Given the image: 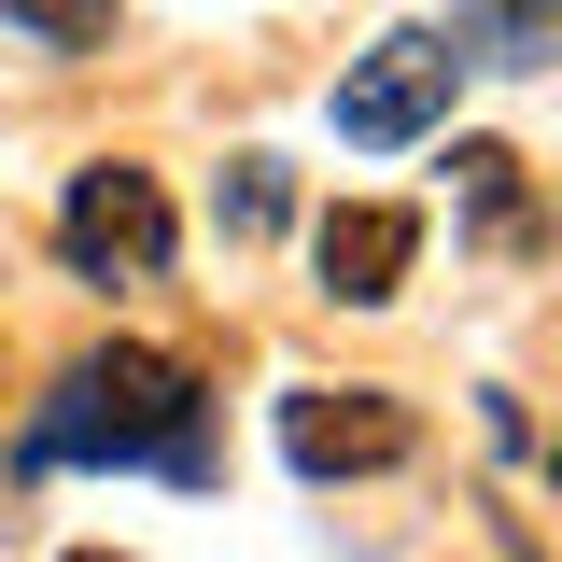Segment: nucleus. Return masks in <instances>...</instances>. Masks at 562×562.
Here are the masks:
<instances>
[{
  "label": "nucleus",
  "mask_w": 562,
  "mask_h": 562,
  "mask_svg": "<svg viewBox=\"0 0 562 562\" xmlns=\"http://www.w3.org/2000/svg\"><path fill=\"white\" fill-rule=\"evenodd\" d=\"M57 464H155V479H183L211 492L225 479V436H211V394H198V366H169V351H85L57 394L29 408V436H14V479H57Z\"/></svg>",
  "instance_id": "f257e3e1"
},
{
  "label": "nucleus",
  "mask_w": 562,
  "mask_h": 562,
  "mask_svg": "<svg viewBox=\"0 0 562 562\" xmlns=\"http://www.w3.org/2000/svg\"><path fill=\"white\" fill-rule=\"evenodd\" d=\"M169 198H155V169H127V155H99V169H70V198H57V254L70 281H155L169 268Z\"/></svg>",
  "instance_id": "f03ea898"
},
{
  "label": "nucleus",
  "mask_w": 562,
  "mask_h": 562,
  "mask_svg": "<svg viewBox=\"0 0 562 562\" xmlns=\"http://www.w3.org/2000/svg\"><path fill=\"white\" fill-rule=\"evenodd\" d=\"M422 422L408 394H380V380H295L281 394V464L295 479H380V464H408Z\"/></svg>",
  "instance_id": "7ed1b4c3"
},
{
  "label": "nucleus",
  "mask_w": 562,
  "mask_h": 562,
  "mask_svg": "<svg viewBox=\"0 0 562 562\" xmlns=\"http://www.w3.org/2000/svg\"><path fill=\"white\" fill-rule=\"evenodd\" d=\"M450 29H394V43H366V57L338 70V140L351 155H394V140L450 127Z\"/></svg>",
  "instance_id": "20e7f679"
},
{
  "label": "nucleus",
  "mask_w": 562,
  "mask_h": 562,
  "mask_svg": "<svg viewBox=\"0 0 562 562\" xmlns=\"http://www.w3.org/2000/svg\"><path fill=\"white\" fill-rule=\"evenodd\" d=\"M310 268H324V295H338V310H380V295L422 268V211L338 198V211H324V239H310Z\"/></svg>",
  "instance_id": "39448f33"
},
{
  "label": "nucleus",
  "mask_w": 562,
  "mask_h": 562,
  "mask_svg": "<svg viewBox=\"0 0 562 562\" xmlns=\"http://www.w3.org/2000/svg\"><path fill=\"white\" fill-rule=\"evenodd\" d=\"M450 57H479V70H549V57H562V0H450Z\"/></svg>",
  "instance_id": "423d86ee"
},
{
  "label": "nucleus",
  "mask_w": 562,
  "mask_h": 562,
  "mask_svg": "<svg viewBox=\"0 0 562 562\" xmlns=\"http://www.w3.org/2000/svg\"><path fill=\"white\" fill-rule=\"evenodd\" d=\"M281 225H295V169H281V155H225V169H211V239L254 254V239H281Z\"/></svg>",
  "instance_id": "0eeeda50"
},
{
  "label": "nucleus",
  "mask_w": 562,
  "mask_h": 562,
  "mask_svg": "<svg viewBox=\"0 0 562 562\" xmlns=\"http://www.w3.org/2000/svg\"><path fill=\"white\" fill-rule=\"evenodd\" d=\"M450 183H464L492 254H535V198H520V155H506V140H450Z\"/></svg>",
  "instance_id": "6e6552de"
},
{
  "label": "nucleus",
  "mask_w": 562,
  "mask_h": 562,
  "mask_svg": "<svg viewBox=\"0 0 562 562\" xmlns=\"http://www.w3.org/2000/svg\"><path fill=\"white\" fill-rule=\"evenodd\" d=\"M85 562H113V549H85Z\"/></svg>",
  "instance_id": "1a4fd4ad"
}]
</instances>
